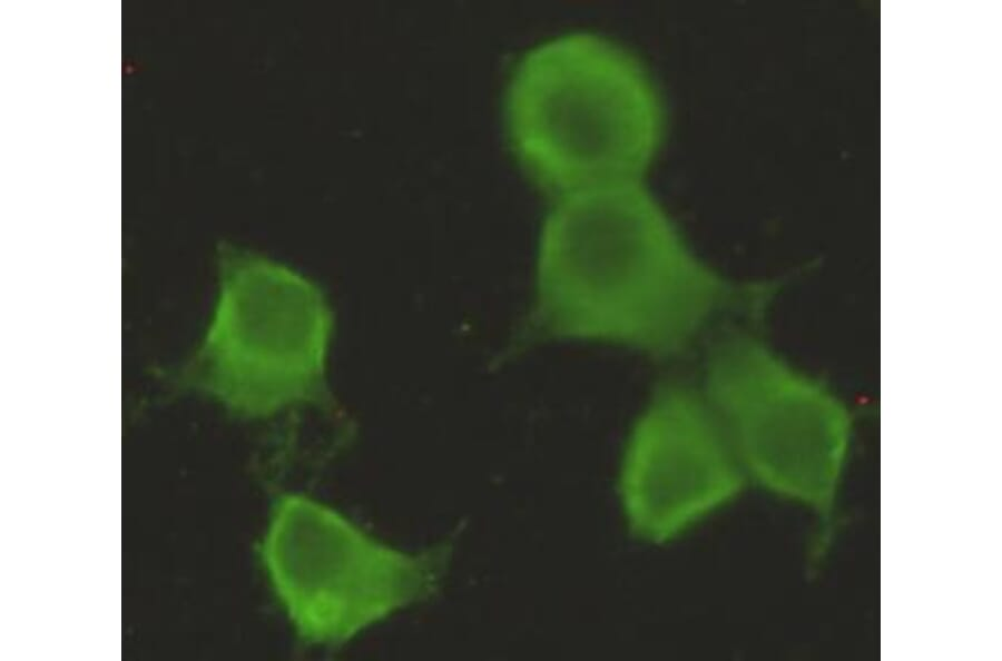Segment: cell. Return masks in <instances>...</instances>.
Masks as SVG:
<instances>
[{
    "label": "cell",
    "mask_w": 1002,
    "mask_h": 661,
    "mask_svg": "<svg viewBox=\"0 0 1002 661\" xmlns=\"http://www.w3.org/2000/svg\"><path fill=\"white\" fill-rule=\"evenodd\" d=\"M758 294L699 257L640 180H623L560 195L548 211L530 319L547 337L669 359Z\"/></svg>",
    "instance_id": "cell-1"
},
{
    "label": "cell",
    "mask_w": 1002,
    "mask_h": 661,
    "mask_svg": "<svg viewBox=\"0 0 1002 661\" xmlns=\"http://www.w3.org/2000/svg\"><path fill=\"white\" fill-rule=\"evenodd\" d=\"M504 122L530 179L560 196L640 180L659 151L666 115L631 51L599 33L573 31L523 55L507 87Z\"/></svg>",
    "instance_id": "cell-2"
},
{
    "label": "cell",
    "mask_w": 1002,
    "mask_h": 661,
    "mask_svg": "<svg viewBox=\"0 0 1002 661\" xmlns=\"http://www.w3.org/2000/svg\"><path fill=\"white\" fill-rule=\"evenodd\" d=\"M312 288L252 257L226 253L205 334L175 372L181 389L209 396L244 416H263L315 378L326 320Z\"/></svg>",
    "instance_id": "cell-3"
},
{
    "label": "cell",
    "mask_w": 1002,
    "mask_h": 661,
    "mask_svg": "<svg viewBox=\"0 0 1002 661\" xmlns=\"http://www.w3.org/2000/svg\"><path fill=\"white\" fill-rule=\"evenodd\" d=\"M273 589L296 632L344 642L428 591L431 568L299 495L277 503L261 547Z\"/></svg>",
    "instance_id": "cell-4"
},
{
    "label": "cell",
    "mask_w": 1002,
    "mask_h": 661,
    "mask_svg": "<svg viewBox=\"0 0 1002 661\" xmlns=\"http://www.w3.org/2000/svg\"><path fill=\"white\" fill-rule=\"evenodd\" d=\"M744 467L700 387L656 383L622 453L619 496L639 539L669 542L731 502Z\"/></svg>",
    "instance_id": "cell-5"
},
{
    "label": "cell",
    "mask_w": 1002,
    "mask_h": 661,
    "mask_svg": "<svg viewBox=\"0 0 1002 661\" xmlns=\"http://www.w3.org/2000/svg\"><path fill=\"white\" fill-rule=\"evenodd\" d=\"M701 393L743 465L767 486L815 493L831 396L755 336L725 333L709 347Z\"/></svg>",
    "instance_id": "cell-6"
}]
</instances>
